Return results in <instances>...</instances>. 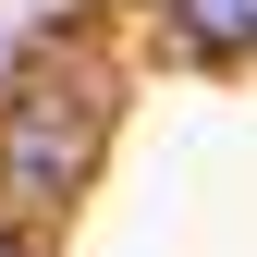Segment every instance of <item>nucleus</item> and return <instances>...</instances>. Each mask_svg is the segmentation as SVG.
Masks as SVG:
<instances>
[{"instance_id": "nucleus-2", "label": "nucleus", "mask_w": 257, "mask_h": 257, "mask_svg": "<svg viewBox=\"0 0 257 257\" xmlns=\"http://www.w3.org/2000/svg\"><path fill=\"white\" fill-rule=\"evenodd\" d=\"M172 25L196 49H257V0H172Z\"/></svg>"}, {"instance_id": "nucleus-1", "label": "nucleus", "mask_w": 257, "mask_h": 257, "mask_svg": "<svg viewBox=\"0 0 257 257\" xmlns=\"http://www.w3.org/2000/svg\"><path fill=\"white\" fill-rule=\"evenodd\" d=\"M98 159V86L74 61H37V74L0 98V196L13 208H61Z\"/></svg>"}, {"instance_id": "nucleus-3", "label": "nucleus", "mask_w": 257, "mask_h": 257, "mask_svg": "<svg viewBox=\"0 0 257 257\" xmlns=\"http://www.w3.org/2000/svg\"><path fill=\"white\" fill-rule=\"evenodd\" d=\"M0 257H13V245H0Z\"/></svg>"}]
</instances>
